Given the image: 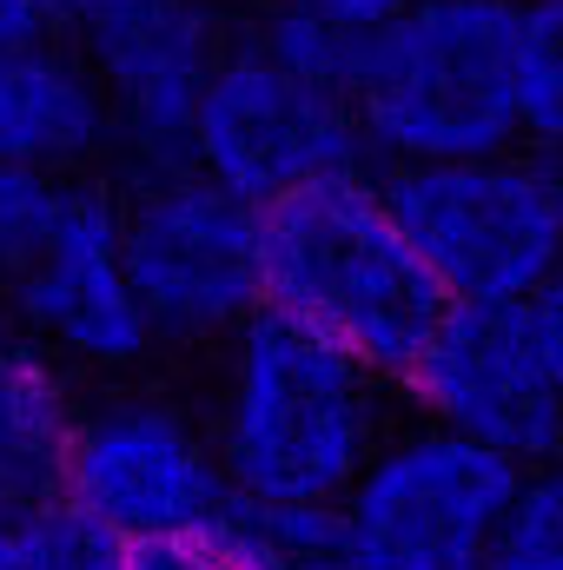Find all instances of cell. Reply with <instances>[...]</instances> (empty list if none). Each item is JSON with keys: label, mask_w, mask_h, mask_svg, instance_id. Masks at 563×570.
<instances>
[{"label": "cell", "mask_w": 563, "mask_h": 570, "mask_svg": "<svg viewBox=\"0 0 563 570\" xmlns=\"http://www.w3.org/2000/svg\"><path fill=\"white\" fill-rule=\"evenodd\" d=\"M392 431L398 385L372 379L325 338H305L273 312L226 338L206 438L239 504L332 511Z\"/></svg>", "instance_id": "obj_1"}, {"label": "cell", "mask_w": 563, "mask_h": 570, "mask_svg": "<svg viewBox=\"0 0 563 570\" xmlns=\"http://www.w3.org/2000/svg\"><path fill=\"white\" fill-rule=\"evenodd\" d=\"M259 233L273 318L298 325L305 338H325L385 385L418 365L424 338L444 318V292L412 259L372 173L273 199L259 213Z\"/></svg>", "instance_id": "obj_2"}, {"label": "cell", "mask_w": 563, "mask_h": 570, "mask_svg": "<svg viewBox=\"0 0 563 570\" xmlns=\"http://www.w3.org/2000/svg\"><path fill=\"white\" fill-rule=\"evenodd\" d=\"M352 114L372 173L524 146L517 0H418L358 40Z\"/></svg>", "instance_id": "obj_3"}, {"label": "cell", "mask_w": 563, "mask_h": 570, "mask_svg": "<svg viewBox=\"0 0 563 570\" xmlns=\"http://www.w3.org/2000/svg\"><path fill=\"white\" fill-rule=\"evenodd\" d=\"M392 226L444 305H524L563 266V226L537 153L372 173Z\"/></svg>", "instance_id": "obj_4"}, {"label": "cell", "mask_w": 563, "mask_h": 570, "mask_svg": "<svg viewBox=\"0 0 563 570\" xmlns=\"http://www.w3.org/2000/svg\"><path fill=\"white\" fill-rule=\"evenodd\" d=\"M120 259L152 345H226L266 312L259 206L199 166L140 173L120 193Z\"/></svg>", "instance_id": "obj_5"}, {"label": "cell", "mask_w": 563, "mask_h": 570, "mask_svg": "<svg viewBox=\"0 0 563 570\" xmlns=\"http://www.w3.org/2000/svg\"><path fill=\"white\" fill-rule=\"evenodd\" d=\"M53 498L127 551L213 544L233 491L206 425L159 392H113L73 419Z\"/></svg>", "instance_id": "obj_6"}, {"label": "cell", "mask_w": 563, "mask_h": 570, "mask_svg": "<svg viewBox=\"0 0 563 570\" xmlns=\"http://www.w3.org/2000/svg\"><path fill=\"white\" fill-rule=\"evenodd\" d=\"M186 166H199L206 179H219L259 213L305 186L372 173L352 94L285 67L246 20H233V40L199 94Z\"/></svg>", "instance_id": "obj_7"}, {"label": "cell", "mask_w": 563, "mask_h": 570, "mask_svg": "<svg viewBox=\"0 0 563 570\" xmlns=\"http://www.w3.org/2000/svg\"><path fill=\"white\" fill-rule=\"evenodd\" d=\"M517 464L444 438L431 425H398L358 484L338 498V538L352 570H491L504 511L517 498Z\"/></svg>", "instance_id": "obj_8"}, {"label": "cell", "mask_w": 563, "mask_h": 570, "mask_svg": "<svg viewBox=\"0 0 563 570\" xmlns=\"http://www.w3.org/2000/svg\"><path fill=\"white\" fill-rule=\"evenodd\" d=\"M60 40L100 87L113 159L134 179L186 166L199 94L233 40L219 0H67Z\"/></svg>", "instance_id": "obj_9"}, {"label": "cell", "mask_w": 563, "mask_h": 570, "mask_svg": "<svg viewBox=\"0 0 563 570\" xmlns=\"http://www.w3.org/2000/svg\"><path fill=\"white\" fill-rule=\"evenodd\" d=\"M412 425L464 438L517 471L563 458V412L537 365L524 305H444L418 365L398 379Z\"/></svg>", "instance_id": "obj_10"}, {"label": "cell", "mask_w": 563, "mask_h": 570, "mask_svg": "<svg viewBox=\"0 0 563 570\" xmlns=\"http://www.w3.org/2000/svg\"><path fill=\"white\" fill-rule=\"evenodd\" d=\"M0 305L60 372H134L159 352L120 259V193L100 173L67 179L47 246L0 285Z\"/></svg>", "instance_id": "obj_11"}, {"label": "cell", "mask_w": 563, "mask_h": 570, "mask_svg": "<svg viewBox=\"0 0 563 570\" xmlns=\"http://www.w3.org/2000/svg\"><path fill=\"white\" fill-rule=\"evenodd\" d=\"M100 159H113V127L73 47L60 33L33 47H7L0 53V166L100 173Z\"/></svg>", "instance_id": "obj_12"}, {"label": "cell", "mask_w": 563, "mask_h": 570, "mask_svg": "<svg viewBox=\"0 0 563 570\" xmlns=\"http://www.w3.org/2000/svg\"><path fill=\"white\" fill-rule=\"evenodd\" d=\"M73 419H80V405H73L67 372L0 305V471L53 491L60 484V451L73 438Z\"/></svg>", "instance_id": "obj_13"}, {"label": "cell", "mask_w": 563, "mask_h": 570, "mask_svg": "<svg viewBox=\"0 0 563 570\" xmlns=\"http://www.w3.org/2000/svg\"><path fill=\"white\" fill-rule=\"evenodd\" d=\"M213 551L233 570H352L345 538H338V504H226Z\"/></svg>", "instance_id": "obj_14"}, {"label": "cell", "mask_w": 563, "mask_h": 570, "mask_svg": "<svg viewBox=\"0 0 563 570\" xmlns=\"http://www.w3.org/2000/svg\"><path fill=\"white\" fill-rule=\"evenodd\" d=\"M517 60H524V146H563V0L517 7Z\"/></svg>", "instance_id": "obj_15"}, {"label": "cell", "mask_w": 563, "mask_h": 570, "mask_svg": "<svg viewBox=\"0 0 563 570\" xmlns=\"http://www.w3.org/2000/svg\"><path fill=\"white\" fill-rule=\"evenodd\" d=\"M491 570H563V458L517 478Z\"/></svg>", "instance_id": "obj_16"}, {"label": "cell", "mask_w": 563, "mask_h": 570, "mask_svg": "<svg viewBox=\"0 0 563 570\" xmlns=\"http://www.w3.org/2000/svg\"><path fill=\"white\" fill-rule=\"evenodd\" d=\"M73 173H27V166H0V285L20 279V266L47 246L60 199H67Z\"/></svg>", "instance_id": "obj_17"}, {"label": "cell", "mask_w": 563, "mask_h": 570, "mask_svg": "<svg viewBox=\"0 0 563 570\" xmlns=\"http://www.w3.org/2000/svg\"><path fill=\"white\" fill-rule=\"evenodd\" d=\"M27 558H33V570H127L134 551L113 544L107 531H93L87 518H73L53 498V504H40L27 518Z\"/></svg>", "instance_id": "obj_18"}, {"label": "cell", "mask_w": 563, "mask_h": 570, "mask_svg": "<svg viewBox=\"0 0 563 570\" xmlns=\"http://www.w3.org/2000/svg\"><path fill=\"white\" fill-rule=\"evenodd\" d=\"M524 325H531L537 365H544V379H551V392H557V412H563V266L524 298Z\"/></svg>", "instance_id": "obj_19"}, {"label": "cell", "mask_w": 563, "mask_h": 570, "mask_svg": "<svg viewBox=\"0 0 563 570\" xmlns=\"http://www.w3.org/2000/svg\"><path fill=\"white\" fill-rule=\"evenodd\" d=\"M53 33H60V7L53 0H0V53L53 40Z\"/></svg>", "instance_id": "obj_20"}, {"label": "cell", "mask_w": 563, "mask_h": 570, "mask_svg": "<svg viewBox=\"0 0 563 570\" xmlns=\"http://www.w3.org/2000/svg\"><path fill=\"white\" fill-rule=\"evenodd\" d=\"M292 7H312V13H325L332 27H345V33H378L385 20H398L405 7H418V0H292Z\"/></svg>", "instance_id": "obj_21"}, {"label": "cell", "mask_w": 563, "mask_h": 570, "mask_svg": "<svg viewBox=\"0 0 563 570\" xmlns=\"http://www.w3.org/2000/svg\"><path fill=\"white\" fill-rule=\"evenodd\" d=\"M127 570H233L213 544H152V551H134Z\"/></svg>", "instance_id": "obj_22"}, {"label": "cell", "mask_w": 563, "mask_h": 570, "mask_svg": "<svg viewBox=\"0 0 563 570\" xmlns=\"http://www.w3.org/2000/svg\"><path fill=\"white\" fill-rule=\"evenodd\" d=\"M0 570H33V558H27V518L0 524Z\"/></svg>", "instance_id": "obj_23"}, {"label": "cell", "mask_w": 563, "mask_h": 570, "mask_svg": "<svg viewBox=\"0 0 563 570\" xmlns=\"http://www.w3.org/2000/svg\"><path fill=\"white\" fill-rule=\"evenodd\" d=\"M537 166H544V186H551V206H557V226H563V146L537 153Z\"/></svg>", "instance_id": "obj_24"}, {"label": "cell", "mask_w": 563, "mask_h": 570, "mask_svg": "<svg viewBox=\"0 0 563 570\" xmlns=\"http://www.w3.org/2000/svg\"><path fill=\"white\" fill-rule=\"evenodd\" d=\"M53 7H67V0H53Z\"/></svg>", "instance_id": "obj_25"}, {"label": "cell", "mask_w": 563, "mask_h": 570, "mask_svg": "<svg viewBox=\"0 0 563 570\" xmlns=\"http://www.w3.org/2000/svg\"><path fill=\"white\" fill-rule=\"evenodd\" d=\"M517 7H524V0H517Z\"/></svg>", "instance_id": "obj_26"}]
</instances>
